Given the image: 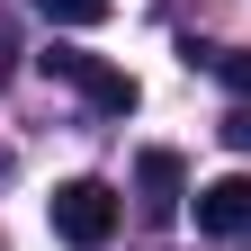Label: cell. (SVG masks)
<instances>
[{"label": "cell", "instance_id": "9c48e42d", "mask_svg": "<svg viewBox=\"0 0 251 251\" xmlns=\"http://www.w3.org/2000/svg\"><path fill=\"white\" fill-rule=\"evenodd\" d=\"M0 179H9V152H0Z\"/></svg>", "mask_w": 251, "mask_h": 251}, {"label": "cell", "instance_id": "277c9868", "mask_svg": "<svg viewBox=\"0 0 251 251\" xmlns=\"http://www.w3.org/2000/svg\"><path fill=\"white\" fill-rule=\"evenodd\" d=\"M135 188H144V215H179V198H188V162L152 144L144 162H135Z\"/></svg>", "mask_w": 251, "mask_h": 251}, {"label": "cell", "instance_id": "3957f363", "mask_svg": "<svg viewBox=\"0 0 251 251\" xmlns=\"http://www.w3.org/2000/svg\"><path fill=\"white\" fill-rule=\"evenodd\" d=\"M198 233L206 242H242L251 233V171H225L198 188Z\"/></svg>", "mask_w": 251, "mask_h": 251}, {"label": "cell", "instance_id": "7a4b0ae2", "mask_svg": "<svg viewBox=\"0 0 251 251\" xmlns=\"http://www.w3.org/2000/svg\"><path fill=\"white\" fill-rule=\"evenodd\" d=\"M36 63H45L54 81H72V90H81V99L99 108V117H126V108H135V72H117L108 54H81V45H54V54H36Z\"/></svg>", "mask_w": 251, "mask_h": 251}, {"label": "cell", "instance_id": "5b68a950", "mask_svg": "<svg viewBox=\"0 0 251 251\" xmlns=\"http://www.w3.org/2000/svg\"><path fill=\"white\" fill-rule=\"evenodd\" d=\"M215 81L233 90V99H251V45H215V63H206Z\"/></svg>", "mask_w": 251, "mask_h": 251}, {"label": "cell", "instance_id": "8992f818", "mask_svg": "<svg viewBox=\"0 0 251 251\" xmlns=\"http://www.w3.org/2000/svg\"><path fill=\"white\" fill-rule=\"evenodd\" d=\"M36 9H45L54 27H99V18L117 9V0H36Z\"/></svg>", "mask_w": 251, "mask_h": 251}, {"label": "cell", "instance_id": "ba28073f", "mask_svg": "<svg viewBox=\"0 0 251 251\" xmlns=\"http://www.w3.org/2000/svg\"><path fill=\"white\" fill-rule=\"evenodd\" d=\"M9 72H18V36H9V18H0V90H9Z\"/></svg>", "mask_w": 251, "mask_h": 251}, {"label": "cell", "instance_id": "6da1fadb", "mask_svg": "<svg viewBox=\"0 0 251 251\" xmlns=\"http://www.w3.org/2000/svg\"><path fill=\"white\" fill-rule=\"evenodd\" d=\"M117 225H126V206H117L108 179H63V188H54V233L72 242V251H99Z\"/></svg>", "mask_w": 251, "mask_h": 251}, {"label": "cell", "instance_id": "52a82bcc", "mask_svg": "<svg viewBox=\"0 0 251 251\" xmlns=\"http://www.w3.org/2000/svg\"><path fill=\"white\" fill-rule=\"evenodd\" d=\"M225 144H242V152H251V99H242V108L225 117Z\"/></svg>", "mask_w": 251, "mask_h": 251}]
</instances>
